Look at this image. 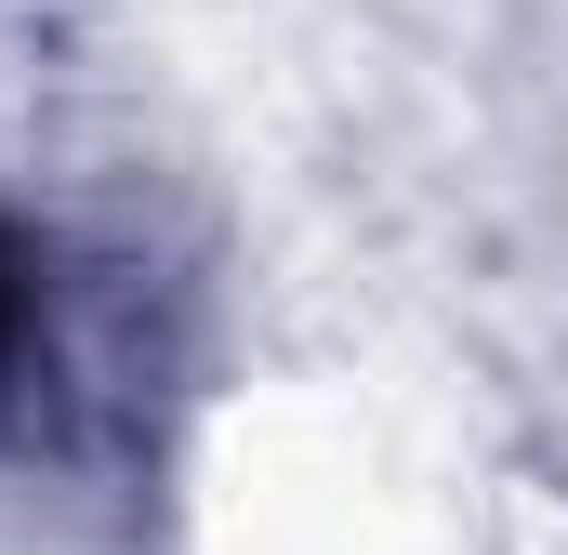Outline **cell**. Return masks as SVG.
I'll return each mask as SVG.
<instances>
[{"mask_svg":"<svg viewBox=\"0 0 568 555\" xmlns=\"http://www.w3.org/2000/svg\"><path fill=\"white\" fill-rule=\"evenodd\" d=\"M13 331H27V252L0 239V357H13Z\"/></svg>","mask_w":568,"mask_h":555,"instance_id":"6da1fadb","label":"cell"}]
</instances>
